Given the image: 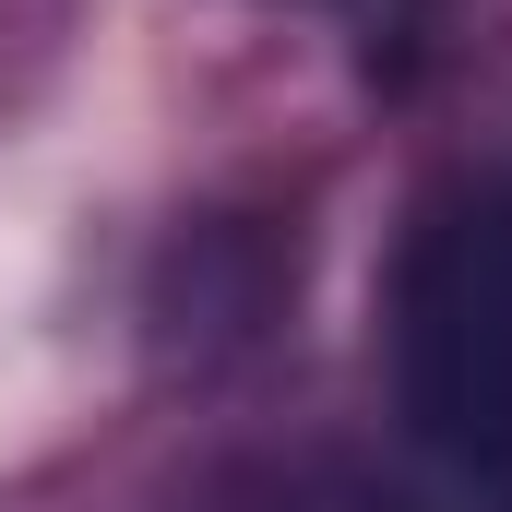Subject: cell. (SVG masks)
<instances>
[{
  "instance_id": "3957f363",
  "label": "cell",
  "mask_w": 512,
  "mask_h": 512,
  "mask_svg": "<svg viewBox=\"0 0 512 512\" xmlns=\"http://www.w3.org/2000/svg\"><path fill=\"white\" fill-rule=\"evenodd\" d=\"M298 512H405V501H370V489H334V501H298Z\"/></svg>"
},
{
  "instance_id": "7a4b0ae2",
  "label": "cell",
  "mask_w": 512,
  "mask_h": 512,
  "mask_svg": "<svg viewBox=\"0 0 512 512\" xmlns=\"http://www.w3.org/2000/svg\"><path fill=\"white\" fill-rule=\"evenodd\" d=\"M298 12H322V24H346V36H358L370 60H382V48H405V36H429V24H441V0H298Z\"/></svg>"
},
{
  "instance_id": "6da1fadb",
  "label": "cell",
  "mask_w": 512,
  "mask_h": 512,
  "mask_svg": "<svg viewBox=\"0 0 512 512\" xmlns=\"http://www.w3.org/2000/svg\"><path fill=\"white\" fill-rule=\"evenodd\" d=\"M393 393L465 501L512 512V167L453 179L393 262Z\"/></svg>"
}]
</instances>
